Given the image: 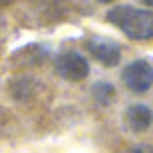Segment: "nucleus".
Masks as SVG:
<instances>
[{
    "label": "nucleus",
    "instance_id": "1",
    "mask_svg": "<svg viewBox=\"0 0 153 153\" xmlns=\"http://www.w3.org/2000/svg\"><path fill=\"white\" fill-rule=\"evenodd\" d=\"M106 18L117 29H122L128 38H135V41L153 38V11L149 9H135L128 5H120L113 7Z\"/></svg>",
    "mask_w": 153,
    "mask_h": 153
},
{
    "label": "nucleus",
    "instance_id": "2",
    "mask_svg": "<svg viewBox=\"0 0 153 153\" xmlns=\"http://www.w3.org/2000/svg\"><path fill=\"white\" fill-rule=\"evenodd\" d=\"M54 68H56V72L63 79H68V81H81V79L88 76V72H90V65H88L86 56H81L79 52L59 54Z\"/></svg>",
    "mask_w": 153,
    "mask_h": 153
},
{
    "label": "nucleus",
    "instance_id": "3",
    "mask_svg": "<svg viewBox=\"0 0 153 153\" xmlns=\"http://www.w3.org/2000/svg\"><path fill=\"white\" fill-rule=\"evenodd\" d=\"M122 81L126 88L133 92H146L153 83V68L146 61H133L124 68L122 72Z\"/></svg>",
    "mask_w": 153,
    "mask_h": 153
},
{
    "label": "nucleus",
    "instance_id": "4",
    "mask_svg": "<svg viewBox=\"0 0 153 153\" xmlns=\"http://www.w3.org/2000/svg\"><path fill=\"white\" fill-rule=\"evenodd\" d=\"M86 48H88V52H90L97 61L104 63V65H108V68L117 65L120 59H122L120 45L115 43V41H110V38H90Z\"/></svg>",
    "mask_w": 153,
    "mask_h": 153
},
{
    "label": "nucleus",
    "instance_id": "5",
    "mask_svg": "<svg viewBox=\"0 0 153 153\" xmlns=\"http://www.w3.org/2000/svg\"><path fill=\"white\" fill-rule=\"evenodd\" d=\"M124 120H126V126H128L131 131H146L149 126L153 124V113H151V108L144 106V104H133V106L126 108Z\"/></svg>",
    "mask_w": 153,
    "mask_h": 153
},
{
    "label": "nucleus",
    "instance_id": "6",
    "mask_svg": "<svg viewBox=\"0 0 153 153\" xmlns=\"http://www.w3.org/2000/svg\"><path fill=\"white\" fill-rule=\"evenodd\" d=\"M92 90H95V97H99L104 104H108V101L115 97V88L110 86V83H97Z\"/></svg>",
    "mask_w": 153,
    "mask_h": 153
},
{
    "label": "nucleus",
    "instance_id": "7",
    "mask_svg": "<svg viewBox=\"0 0 153 153\" xmlns=\"http://www.w3.org/2000/svg\"><path fill=\"white\" fill-rule=\"evenodd\" d=\"M133 153H153V146H149V144H140V146H135Z\"/></svg>",
    "mask_w": 153,
    "mask_h": 153
},
{
    "label": "nucleus",
    "instance_id": "8",
    "mask_svg": "<svg viewBox=\"0 0 153 153\" xmlns=\"http://www.w3.org/2000/svg\"><path fill=\"white\" fill-rule=\"evenodd\" d=\"M7 2H11V0H0V5H7Z\"/></svg>",
    "mask_w": 153,
    "mask_h": 153
},
{
    "label": "nucleus",
    "instance_id": "9",
    "mask_svg": "<svg viewBox=\"0 0 153 153\" xmlns=\"http://www.w3.org/2000/svg\"><path fill=\"white\" fill-rule=\"evenodd\" d=\"M99 2H115V0H99Z\"/></svg>",
    "mask_w": 153,
    "mask_h": 153
},
{
    "label": "nucleus",
    "instance_id": "10",
    "mask_svg": "<svg viewBox=\"0 0 153 153\" xmlns=\"http://www.w3.org/2000/svg\"><path fill=\"white\" fill-rule=\"evenodd\" d=\"M144 2H149V5H153V0H144Z\"/></svg>",
    "mask_w": 153,
    "mask_h": 153
}]
</instances>
